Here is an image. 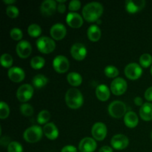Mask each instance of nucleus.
<instances>
[{"label":"nucleus","instance_id":"2f4dec72","mask_svg":"<svg viewBox=\"0 0 152 152\" xmlns=\"http://www.w3.org/2000/svg\"><path fill=\"white\" fill-rule=\"evenodd\" d=\"M105 74L108 77H116L119 74V71L114 65H108L105 67Z\"/></svg>","mask_w":152,"mask_h":152},{"label":"nucleus","instance_id":"ea45409f","mask_svg":"<svg viewBox=\"0 0 152 152\" xmlns=\"http://www.w3.org/2000/svg\"><path fill=\"white\" fill-rule=\"evenodd\" d=\"M145 97L148 101H152V86L145 91Z\"/></svg>","mask_w":152,"mask_h":152},{"label":"nucleus","instance_id":"20e7f679","mask_svg":"<svg viewBox=\"0 0 152 152\" xmlns=\"http://www.w3.org/2000/svg\"><path fill=\"white\" fill-rule=\"evenodd\" d=\"M108 112L114 118H120L126 114V107L124 102L116 100L108 106Z\"/></svg>","mask_w":152,"mask_h":152},{"label":"nucleus","instance_id":"6ab92c4d","mask_svg":"<svg viewBox=\"0 0 152 152\" xmlns=\"http://www.w3.org/2000/svg\"><path fill=\"white\" fill-rule=\"evenodd\" d=\"M67 23L72 28H79L83 25V18L79 13L74 12H70L66 17Z\"/></svg>","mask_w":152,"mask_h":152},{"label":"nucleus","instance_id":"a878e982","mask_svg":"<svg viewBox=\"0 0 152 152\" xmlns=\"http://www.w3.org/2000/svg\"><path fill=\"white\" fill-rule=\"evenodd\" d=\"M47 83L48 79L46 78L45 76L42 75V74H37L33 79V84L38 88L45 86L47 84Z\"/></svg>","mask_w":152,"mask_h":152},{"label":"nucleus","instance_id":"9d476101","mask_svg":"<svg viewBox=\"0 0 152 152\" xmlns=\"http://www.w3.org/2000/svg\"><path fill=\"white\" fill-rule=\"evenodd\" d=\"M111 144L115 149H124L129 145V139L123 134H116L111 139Z\"/></svg>","mask_w":152,"mask_h":152},{"label":"nucleus","instance_id":"f8f14e48","mask_svg":"<svg viewBox=\"0 0 152 152\" xmlns=\"http://www.w3.org/2000/svg\"><path fill=\"white\" fill-rule=\"evenodd\" d=\"M16 53L20 57L27 58L30 56L32 50L31 44L27 40H22L16 45Z\"/></svg>","mask_w":152,"mask_h":152},{"label":"nucleus","instance_id":"dca6fc26","mask_svg":"<svg viewBox=\"0 0 152 152\" xmlns=\"http://www.w3.org/2000/svg\"><path fill=\"white\" fill-rule=\"evenodd\" d=\"M66 34V28L62 23H56L50 28V35L56 40L61 39Z\"/></svg>","mask_w":152,"mask_h":152},{"label":"nucleus","instance_id":"e433bc0d","mask_svg":"<svg viewBox=\"0 0 152 152\" xmlns=\"http://www.w3.org/2000/svg\"><path fill=\"white\" fill-rule=\"evenodd\" d=\"M10 37L14 40H19L22 37V31L19 28H14L10 32Z\"/></svg>","mask_w":152,"mask_h":152},{"label":"nucleus","instance_id":"37998d69","mask_svg":"<svg viewBox=\"0 0 152 152\" xmlns=\"http://www.w3.org/2000/svg\"><path fill=\"white\" fill-rule=\"evenodd\" d=\"M65 9H66V7H65V5L64 4H60L59 3V4L57 5V10L59 13H63L65 11Z\"/></svg>","mask_w":152,"mask_h":152},{"label":"nucleus","instance_id":"f257e3e1","mask_svg":"<svg viewBox=\"0 0 152 152\" xmlns=\"http://www.w3.org/2000/svg\"><path fill=\"white\" fill-rule=\"evenodd\" d=\"M103 12V7L99 2L92 1L88 3L83 9V17L88 22H94L99 19Z\"/></svg>","mask_w":152,"mask_h":152},{"label":"nucleus","instance_id":"412c9836","mask_svg":"<svg viewBox=\"0 0 152 152\" xmlns=\"http://www.w3.org/2000/svg\"><path fill=\"white\" fill-rule=\"evenodd\" d=\"M140 115L145 121H150L152 120V104L145 102L141 106L140 109Z\"/></svg>","mask_w":152,"mask_h":152},{"label":"nucleus","instance_id":"72a5a7b5","mask_svg":"<svg viewBox=\"0 0 152 152\" xmlns=\"http://www.w3.org/2000/svg\"><path fill=\"white\" fill-rule=\"evenodd\" d=\"M9 107L5 102L1 101L0 103V118L5 119L9 115Z\"/></svg>","mask_w":152,"mask_h":152},{"label":"nucleus","instance_id":"09e8293b","mask_svg":"<svg viewBox=\"0 0 152 152\" xmlns=\"http://www.w3.org/2000/svg\"><path fill=\"white\" fill-rule=\"evenodd\" d=\"M151 138H152V132H151Z\"/></svg>","mask_w":152,"mask_h":152},{"label":"nucleus","instance_id":"b1692460","mask_svg":"<svg viewBox=\"0 0 152 152\" xmlns=\"http://www.w3.org/2000/svg\"><path fill=\"white\" fill-rule=\"evenodd\" d=\"M88 37L93 42L98 41L101 37V31L96 25H92L88 29Z\"/></svg>","mask_w":152,"mask_h":152},{"label":"nucleus","instance_id":"473e14b6","mask_svg":"<svg viewBox=\"0 0 152 152\" xmlns=\"http://www.w3.org/2000/svg\"><path fill=\"white\" fill-rule=\"evenodd\" d=\"M7 151L8 152H23V149H22V146L20 143L16 142V141H13L9 144L8 147H7Z\"/></svg>","mask_w":152,"mask_h":152},{"label":"nucleus","instance_id":"1a4fd4ad","mask_svg":"<svg viewBox=\"0 0 152 152\" xmlns=\"http://www.w3.org/2000/svg\"><path fill=\"white\" fill-rule=\"evenodd\" d=\"M127 88V83L123 78H116L113 80L111 85V89L113 94L115 95H121Z\"/></svg>","mask_w":152,"mask_h":152},{"label":"nucleus","instance_id":"f3484780","mask_svg":"<svg viewBox=\"0 0 152 152\" xmlns=\"http://www.w3.org/2000/svg\"><path fill=\"white\" fill-rule=\"evenodd\" d=\"M56 3L53 0H45L41 4L40 10L41 13L45 16H50L53 14L56 9Z\"/></svg>","mask_w":152,"mask_h":152},{"label":"nucleus","instance_id":"7c9ffc66","mask_svg":"<svg viewBox=\"0 0 152 152\" xmlns=\"http://www.w3.org/2000/svg\"><path fill=\"white\" fill-rule=\"evenodd\" d=\"M1 64L5 68L10 67L13 64V58L9 53H3L1 56Z\"/></svg>","mask_w":152,"mask_h":152},{"label":"nucleus","instance_id":"39448f33","mask_svg":"<svg viewBox=\"0 0 152 152\" xmlns=\"http://www.w3.org/2000/svg\"><path fill=\"white\" fill-rule=\"evenodd\" d=\"M37 46L42 53H49L54 50L56 44L52 39L47 37H42L37 39Z\"/></svg>","mask_w":152,"mask_h":152},{"label":"nucleus","instance_id":"c85d7f7f","mask_svg":"<svg viewBox=\"0 0 152 152\" xmlns=\"http://www.w3.org/2000/svg\"><path fill=\"white\" fill-rule=\"evenodd\" d=\"M140 65L144 68H148L152 63V56L149 53H143L140 58Z\"/></svg>","mask_w":152,"mask_h":152},{"label":"nucleus","instance_id":"5701e85b","mask_svg":"<svg viewBox=\"0 0 152 152\" xmlns=\"http://www.w3.org/2000/svg\"><path fill=\"white\" fill-rule=\"evenodd\" d=\"M124 122L126 126L129 128H134L137 125L138 117L134 111H129L126 114L124 117Z\"/></svg>","mask_w":152,"mask_h":152},{"label":"nucleus","instance_id":"cd10ccee","mask_svg":"<svg viewBox=\"0 0 152 152\" xmlns=\"http://www.w3.org/2000/svg\"><path fill=\"white\" fill-rule=\"evenodd\" d=\"M28 32L31 37H37L41 34L42 29L39 25H37V24H31L28 27Z\"/></svg>","mask_w":152,"mask_h":152},{"label":"nucleus","instance_id":"a19ab883","mask_svg":"<svg viewBox=\"0 0 152 152\" xmlns=\"http://www.w3.org/2000/svg\"><path fill=\"white\" fill-rule=\"evenodd\" d=\"M10 138L8 137H2L1 138V140H0V144H1L2 146H6V145H8L10 144Z\"/></svg>","mask_w":152,"mask_h":152},{"label":"nucleus","instance_id":"c9c22d12","mask_svg":"<svg viewBox=\"0 0 152 152\" xmlns=\"http://www.w3.org/2000/svg\"><path fill=\"white\" fill-rule=\"evenodd\" d=\"M20 111L25 116H31L34 113V108L29 104H22L20 107Z\"/></svg>","mask_w":152,"mask_h":152},{"label":"nucleus","instance_id":"7ed1b4c3","mask_svg":"<svg viewBox=\"0 0 152 152\" xmlns=\"http://www.w3.org/2000/svg\"><path fill=\"white\" fill-rule=\"evenodd\" d=\"M23 137L27 142L34 143L41 139L42 137V131L39 126H33L26 129L24 132Z\"/></svg>","mask_w":152,"mask_h":152},{"label":"nucleus","instance_id":"58836bf2","mask_svg":"<svg viewBox=\"0 0 152 152\" xmlns=\"http://www.w3.org/2000/svg\"><path fill=\"white\" fill-rule=\"evenodd\" d=\"M61 152H77V148L74 145H66L62 148Z\"/></svg>","mask_w":152,"mask_h":152},{"label":"nucleus","instance_id":"a18cd8bd","mask_svg":"<svg viewBox=\"0 0 152 152\" xmlns=\"http://www.w3.org/2000/svg\"><path fill=\"white\" fill-rule=\"evenodd\" d=\"M15 0H4V2L6 4H11V3H14Z\"/></svg>","mask_w":152,"mask_h":152},{"label":"nucleus","instance_id":"c756f323","mask_svg":"<svg viewBox=\"0 0 152 152\" xmlns=\"http://www.w3.org/2000/svg\"><path fill=\"white\" fill-rule=\"evenodd\" d=\"M50 113L48 111H40L39 114H38V117H37V121L39 124H45V123H47L49 120H50Z\"/></svg>","mask_w":152,"mask_h":152},{"label":"nucleus","instance_id":"423d86ee","mask_svg":"<svg viewBox=\"0 0 152 152\" xmlns=\"http://www.w3.org/2000/svg\"><path fill=\"white\" fill-rule=\"evenodd\" d=\"M34 94V88L29 84L21 86L16 91V97L21 102H26L31 99Z\"/></svg>","mask_w":152,"mask_h":152},{"label":"nucleus","instance_id":"393cba45","mask_svg":"<svg viewBox=\"0 0 152 152\" xmlns=\"http://www.w3.org/2000/svg\"><path fill=\"white\" fill-rule=\"evenodd\" d=\"M67 79L68 81L71 86H80L83 81V78L80 76V74H77L76 72H71L68 74L67 76Z\"/></svg>","mask_w":152,"mask_h":152},{"label":"nucleus","instance_id":"bb28decb","mask_svg":"<svg viewBox=\"0 0 152 152\" xmlns=\"http://www.w3.org/2000/svg\"><path fill=\"white\" fill-rule=\"evenodd\" d=\"M44 58L41 57V56H34L32 58L31 60V65L32 68H35V69H39V68H42L45 65Z\"/></svg>","mask_w":152,"mask_h":152},{"label":"nucleus","instance_id":"f03ea898","mask_svg":"<svg viewBox=\"0 0 152 152\" xmlns=\"http://www.w3.org/2000/svg\"><path fill=\"white\" fill-rule=\"evenodd\" d=\"M65 102L71 108H78L83 105V97L81 92L77 88H70L65 94Z\"/></svg>","mask_w":152,"mask_h":152},{"label":"nucleus","instance_id":"c03bdc74","mask_svg":"<svg viewBox=\"0 0 152 152\" xmlns=\"http://www.w3.org/2000/svg\"><path fill=\"white\" fill-rule=\"evenodd\" d=\"M134 103L137 105H140V106H142L143 105L142 104V99L140 97H139V96H137V97L134 98Z\"/></svg>","mask_w":152,"mask_h":152},{"label":"nucleus","instance_id":"49530a36","mask_svg":"<svg viewBox=\"0 0 152 152\" xmlns=\"http://www.w3.org/2000/svg\"><path fill=\"white\" fill-rule=\"evenodd\" d=\"M57 1H58V2H59V3H61V2H65V0H57Z\"/></svg>","mask_w":152,"mask_h":152},{"label":"nucleus","instance_id":"4468645a","mask_svg":"<svg viewBox=\"0 0 152 152\" xmlns=\"http://www.w3.org/2000/svg\"><path fill=\"white\" fill-rule=\"evenodd\" d=\"M79 148L81 152H93L96 148V143L91 137H85L80 141Z\"/></svg>","mask_w":152,"mask_h":152},{"label":"nucleus","instance_id":"9b49d317","mask_svg":"<svg viewBox=\"0 0 152 152\" xmlns=\"http://www.w3.org/2000/svg\"><path fill=\"white\" fill-rule=\"evenodd\" d=\"M71 53L77 60H83L87 54L86 46L82 43H75L71 48Z\"/></svg>","mask_w":152,"mask_h":152},{"label":"nucleus","instance_id":"ddd939ff","mask_svg":"<svg viewBox=\"0 0 152 152\" xmlns=\"http://www.w3.org/2000/svg\"><path fill=\"white\" fill-rule=\"evenodd\" d=\"M92 135L97 140H102L107 134V128L102 123H96L92 127Z\"/></svg>","mask_w":152,"mask_h":152},{"label":"nucleus","instance_id":"4be33fe9","mask_svg":"<svg viewBox=\"0 0 152 152\" xmlns=\"http://www.w3.org/2000/svg\"><path fill=\"white\" fill-rule=\"evenodd\" d=\"M96 96L101 101H106L110 96V91L108 86L105 85H99L96 88Z\"/></svg>","mask_w":152,"mask_h":152},{"label":"nucleus","instance_id":"6e6552de","mask_svg":"<svg viewBox=\"0 0 152 152\" xmlns=\"http://www.w3.org/2000/svg\"><path fill=\"white\" fill-rule=\"evenodd\" d=\"M53 66L55 71L59 73H65L69 68V62L65 56L59 55L53 61Z\"/></svg>","mask_w":152,"mask_h":152},{"label":"nucleus","instance_id":"f704fd0d","mask_svg":"<svg viewBox=\"0 0 152 152\" xmlns=\"http://www.w3.org/2000/svg\"><path fill=\"white\" fill-rule=\"evenodd\" d=\"M6 13L10 18H16L19 15V9L14 5H8L6 8Z\"/></svg>","mask_w":152,"mask_h":152},{"label":"nucleus","instance_id":"de8ad7c7","mask_svg":"<svg viewBox=\"0 0 152 152\" xmlns=\"http://www.w3.org/2000/svg\"><path fill=\"white\" fill-rule=\"evenodd\" d=\"M151 74H152V65H151Z\"/></svg>","mask_w":152,"mask_h":152},{"label":"nucleus","instance_id":"79ce46f5","mask_svg":"<svg viewBox=\"0 0 152 152\" xmlns=\"http://www.w3.org/2000/svg\"><path fill=\"white\" fill-rule=\"evenodd\" d=\"M99 152H113V149L111 147L105 145V146H102V148L99 149Z\"/></svg>","mask_w":152,"mask_h":152},{"label":"nucleus","instance_id":"4c0bfd02","mask_svg":"<svg viewBox=\"0 0 152 152\" xmlns=\"http://www.w3.org/2000/svg\"><path fill=\"white\" fill-rule=\"evenodd\" d=\"M81 6V2L79 0H72L69 3V10H77L80 9Z\"/></svg>","mask_w":152,"mask_h":152},{"label":"nucleus","instance_id":"0eeeda50","mask_svg":"<svg viewBox=\"0 0 152 152\" xmlns=\"http://www.w3.org/2000/svg\"><path fill=\"white\" fill-rule=\"evenodd\" d=\"M142 68L137 63H129L125 68V74L131 80H137L142 74Z\"/></svg>","mask_w":152,"mask_h":152},{"label":"nucleus","instance_id":"aec40b11","mask_svg":"<svg viewBox=\"0 0 152 152\" xmlns=\"http://www.w3.org/2000/svg\"><path fill=\"white\" fill-rule=\"evenodd\" d=\"M43 131H44V133L46 135V137L50 140L56 139L58 135H59L57 128L53 123H49L45 125Z\"/></svg>","mask_w":152,"mask_h":152},{"label":"nucleus","instance_id":"a211bd4d","mask_svg":"<svg viewBox=\"0 0 152 152\" xmlns=\"http://www.w3.org/2000/svg\"><path fill=\"white\" fill-rule=\"evenodd\" d=\"M8 77L13 82L19 83L25 78V72L19 67H12L8 71Z\"/></svg>","mask_w":152,"mask_h":152},{"label":"nucleus","instance_id":"2eb2a0df","mask_svg":"<svg viewBox=\"0 0 152 152\" xmlns=\"http://www.w3.org/2000/svg\"><path fill=\"white\" fill-rule=\"evenodd\" d=\"M145 0H127L126 1V8L128 12L134 13L144 7Z\"/></svg>","mask_w":152,"mask_h":152}]
</instances>
